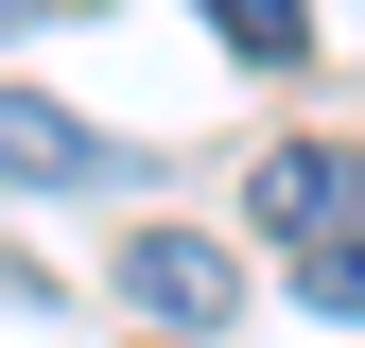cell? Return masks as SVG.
<instances>
[{
    "label": "cell",
    "mask_w": 365,
    "mask_h": 348,
    "mask_svg": "<svg viewBox=\"0 0 365 348\" xmlns=\"http://www.w3.org/2000/svg\"><path fill=\"white\" fill-rule=\"evenodd\" d=\"M244 209L296 227V244H313V227H365V157H348V140H279V157L244 174Z\"/></svg>",
    "instance_id": "cell-3"
},
{
    "label": "cell",
    "mask_w": 365,
    "mask_h": 348,
    "mask_svg": "<svg viewBox=\"0 0 365 348\" xmlns=\"http://www.w3.org/2000/svg\"><path fill=\"white\" fill-rule=\"evenodd\" d=\"M122 296H140L174 348H209L226 314H244V279H226V244H209V227H140V244H122Z\"/></svg>",
    "instance_id": "cell-1"
},
{
    "label": "cell",
    "mask_w": 365,
    "mask_h": 348,
    "mask_svg": "<svg viewBox=\"0 0 365 348\" xmlns=\"http://www.w3.org/2000/svg\"><path fill=\"white\" fill-rule=\"evenodd\" d=\"M209 18H226V53H261V70H296V35H313L296 0H209Z\"/></svg>",
    "instance_id": "cell-5"
},
{
    "label": "cell",
    "mask_w": 365,
    "mask_h": 348,
    "mask_svg": "<svg viewBox=\"0 0 365 348\" xmlns=\"http://www.w3.org/2000/svg\"><path fill=\"white\" fill-rule=\"evenodd\" d=\"M0 174H18V192H105L122 140H105V122H70V105H35V87H0Z\"/></svg>",
    "instance_id": "cell-2"
},
{
    "label": "cell",
    "mask_w": 365,
    "mask_h": 348,
    "mask_svg": "<svg viewBox=\"0 0 365 348\" xmlns=\"http://www.w3.org/2000/svg\"><path fill=\"white\" fill-rule=\"evenodd\" d=\"M296 296H313V314H348V331H365V227H313V244H296Z\"/></svg>",
    "instance_id": "cell-4"
},
{
    "label": "cell",
    "mask_w": 365,
    "mask_h": 348,
    "mask_svg": "<svg viewBox=\"0 0 365 348\" xmlns=\"http://www.w3.org/2000/svg\"><path fill=\"white\" fill-rule=\"evenodd\" d=\"M18 18H35V0H0V35H18Z\"/></svg>",
    "instance_id": "cell-6"
}]
</instances>
